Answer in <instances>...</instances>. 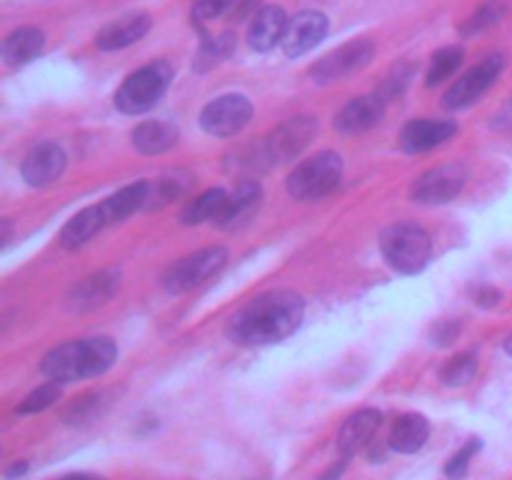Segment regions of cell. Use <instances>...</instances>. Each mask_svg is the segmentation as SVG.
<instances>
[{"label":"cell","instance_id":"7bdbcfd3","mask_svg":"<svg viewBox=\"0 0 512 480\" xmlns=\"http://www.w3.org/2000/svg\"><path fill=\"white\" fill-rule=\"evenodd\" d=\"M505 353H508L512 358V333L508 335V340H505Z\"/></svg>","mask_w":512,"mask_h":480},{"label":"cell","instance_id":"3957f363","mask_svg":"<svg viewBox=\"0 0 512 480\" xmlns=\"http://www.w3.org/2000/svg\"><path fill=\"white\" fill-rule=\"evenodd\" d=\"M170 80H173V68L165 60H153L135 70L133 75L125 78L115 93V108L125 115H140L153 110L168 93Z\"/></svg>","mask_w":512,"mask_h":480},{"label":"cell","instance_id":"d6a6232c","mask_svg":"<svg viewBox=\"0 0 512 480\" xmlns=\"http://www.w3.org/2000/svg\"><path fill=\"white\" fill-rule=\"evenodd\" d=\"M505 15V3H500V0H493V3H485L483 8L475 10L473 15H470L468 20L463 23V28H460V33L465 35V38H470V35H480L485 33V30L495 28V25L503 20Z\"/></svg>","mask_w":512,"mask_h":480},{"label":"cell","instance_id":"4dcf8cb0","mask_svg":"<svg viewBox=\"0 0 512 480\" xmlns=\"http://www.w3.org/2000/svg\"><path fill=\"white\" fill-rule=\"evenodd\" d=\"M233 45L235 38L230 33L218 35V38H208L200 45L198 53H195V70H208L213 68V65L223 63V60L233 53Z\"/></svg>","mask_w":512,"mask_h":480},{"label":"cell","instance_id":"7a4b0ae2","mask_svg":"<svg viewBox=\"0 0 512 480\" xmlns=\"http://www.w3.org/2000/svg\"><path fill=\"white\" fill-rule=\"evenodd\" d=\"M118 358V348L110 338L70 340L50 350L40 363V370L55 383H78L108 373Z\"/></svg>","mask_w":512,"mask_h":480},{"label":"cell","instance_id":"e0dca14e","mask_svg":"<svg viewBox=\"0 0 512 480\" xmlns=\"http://www.w3.org/2000/svg\"><path fill=\"white\" fill-rule=\"evenodd\" d=\"M288 15L280 5H265L255 13L248 30V45L258 53H268L275 45L283 43V35L288 30Z\"/></svg>","mask_w":512,"mask_h":480},{"label":"cell","instance_id":"6da1fadb","mask_svg":"<svg viewBox=\"0 0 512 480\" xmlns=\"http://www.w3.org/2000/svg\"><path fill=\"white\" fill-rule=\"evenodd\" d=\"M305 315V303L293 290H270L233 315L228 335L238 345H273L293 335Z\"/></svg>","mask_w":512,"mask_h":480},{"label":"cell","instance_id":"f35d334b","mask_svg":"<svg viewBox=\"0 0 512 480\" xmlns=\"http://www.w3.org/2000/svg\"><path fill=\"white\" fill-rule=\"evenodd\" d=\"M348 460L350 458H343L338 465H333V468H330L328 473H325L323 478H318V480H340V475H343L345 468H348Z\"/></svg>","mask_w":512,"mask_h":480},{"label":"cell","instance_id":"ab89813d","mask_svg":"<svg viewBox=\"0 0 512 480\" xmlns=\"http://www.w3.org/2000/svg\"><path fill=\"white\" fill-rule=\"evenodd\" d=\"M25 473H28V463H25V460H18V463L10 465V468L5 470V478L15 480V478H20V475H25Z\"/></svg>","mask_w":512,"mask_h":480},{"label":"cell","instance_id":"603a6c76","mask_svg":"<svg viewBox=\"0 0 512 480\" xmlns=\"http://www.w3.org/2000/svg\"><path fill=\"white\" fill-rule=\"evenodd\" d=\"M103 228H108L103 208H100V203L90 205V208L80 210L78 215H73V218L65 223V228L60 230V245L68 250H75L80 248V245L88 243L90 238H95Z\"/></svg>","mask_w":512,"mask_h":480},{"label":"cell","instance_id":"484cf974","mask_svg":"<svg viewBox=\"0 0 512 480\" xmlns=\"http://www.w3.org/2000/svg\"><path fill=\"white\" fill-rule=\"evenodd\" d=\"M228 195L223 188H210L205 190L198 198L188 200L185 208L180 210V223L183 225H200L205 220H218L220 213H223L225 203H228Z\"/></svg>","mask_w":512,"mask_h":480},{"label":"cell","instance_id":"d6986e66","mask_svg":"<svg viewBox=\"0 0 512 480\" xmlns=\"http://www.w3.org/2000/svg\"><path fill=\"white\" fill-rule=\"evenodd\" d=\"M150 15L148 13H128L123 18L113 20V23L105 25L98 33L95 43L100 50H120L128 48V45L138 43L140 38H145L150 30Z\"/></svg>","mask_w":512,"mask_h":480},{"label":"cell","instance_id":"5bb4252c","mask_svg":"<svg viewBox=\"0 0 512 480\" xmlns=\"http://www.w3.org/2000/svg\"><path fill=\"white\" fill-rule=\"evenodd\" d=\"M458 133V125L453 120H435V118H418L410 120L400 133V148L405 153H428L438 148L445 140H450Z\"/></svg>","mask_w":512,"mask_h":480},{"label":"cell","instance_id":"5b68a950","mask_svg":"<svg viewBox=\"0 0 512 480\" xmlns=\"http://www.w3.org/2000/svg\"><path fill=\"white\" fill-rule=\"evenodd\" d=\"M340 180H343V158L328 150L303 160L288 175V190L298 200H320L333 193Z\"/></svg>","mask_w":512,"mask_h":480},{"label":"cell","instance_id":"277c9868","mask_svg":"<svg viewBox=\"0 0 512 480\" xmlns=\"http://www.w3.org/2000/svg\"><path fill=\"white\" fill-rule=\"evenodd\" d=\"M380 250L393 270L403 275H415L428 265L433 243L430 235L415 223L390 225L380 235Z\"/></svg>","mask_w":512,"mask_h":480},{"label":"cell","instance_id":"cb8c5ba5","mask_svg":"<svg viewBox=\"0 0 512 480\" xmlns=\"http://www.w3.org/2000/svg\"><path fill=\"white\" fill-rule=\"evenodd\" d=\"M180 130L168 120H145L133 130V148L143 155H160L173 148Z\"/></svg>","mask_w":512,"mask_h":480},{"label":"cell","instance_id":"d4e9b609","mask_svg":"<svg viewBox=\"0 0 512 480\" xmlns=\"http://www.w3.org/2000/svg\"><path fill=\"white\" fill-rule=\"evenodd\" d=\"M148 190H150L148 180H138V183L125 185V188H120L118 193H113L110 198H105L103 203H100V208H103L108 225L120 223V220L130 218L135 210L145 208Z\"/></svg>","mask_w":512,"mask_h":480},{"label":"cell","instance_id":"f546056e","mask_svg":"<svg viewBox=\"0 0 512 480\" xmlns=\"http://www.w3.org/2000/svg\"><path fill=\"white\" fill-rule=\"evenodd\" d=\"M253 0H195V18L213 20V18H243L248 13Z\"/></svg>","mask_w":512,"mask_h":480},{"label":"cell","instance_id":"8d00e7d4","mask_svg":"<svg viewBox=\"0 0 512 480\" xmlns=\"http://www.w3.org/2000/svg\"><path fill=\"white\" fill-rule=\"evenodd\" d=\"M460 330H463V325H460V320H440V323L433 325V330H430V343L433 345H450L455 343V338L460 335Z\"/></svg>","mask_w":512,"mask_h":480},{"label":"cell","instance_id":"d590c367","mask_svg":"<svg viewBox=\"0 0 512 480\" xmlns=\"http://www.w3.org/2000/svg\"><path fill=\"white\" fill-rule=\"evenodd\" d=\"M410 80H413V65H405V63L395 65V68L388 73V78L383 80V85H380L378 95L385 100V103H388V100L398 98V95L405 93V88L410 85Z\"/></svg>","mask_w":512,"mask_h":480},{"label":"cell","instance_id":"836d02e7","mask_svg":"<svg viewBox=\"0 0 512 480\" xmlns=\"http://www.w3.org/2000/svg\"><path fill=\"white\" fill-rule=\"evenodd\" d=\"M60 383H55V380H48V383H43L40 388H35L33 393L25 395L23 400H20V405L15 408V413L18 415H33V413H40V410H48L50 405H55L60 400Z\"/></svg>","mask_w":512,"mask_h":480},{"label":"cell","instance_id":"44dd1931","mask_svg":"<svg viewBox=\"0 0 512 480\" xmlns=\"http://www.w3.org/2000/svg\"><path fill=\"white\" fill-rule=\"evenodd\" d=\"M430 438V423L425 415L420 413H405L395 420L393 430H390L388 445L395 453H418Z\"/></svg>","mask_w":512,"mask_h":480},{"label":"cell","instance_id":"1f68e13d","mask_svg":"<svg viewBox=\"0 0 512 480\" xmlns=\"http://www.w3.org/2000/svg\"><path fill=\"white\" fill-rule=\"evenodd\" d=\"M103 405L105 393H85L83 398H78L65 408L63 420L68 425H85L98 418V413H103Z\"/></svg>","mask_w":512,"mask_h":480},{"label":"cell","instance_id":"ffe728a7","mask_svg":"<svg viewBox=\"0 0 512 480\" xmlns=\"http://www.w3.org/2000/svg\"><path fill=\"white\" fill-rule=\"evenodd\" d=\"M260 200H263V188H260L255 180H243V183L228 195V203H225L223 213L215 220V225H218V228H238L240 223H245V220L258 210Z\"/></svg>","mask_w":512,"mask_h":480},{"label":"cell","instance_id":"4316f807","mask_svg":"<svg viewBox=\"0 0 512 480\" xmlns=\"http://www.w3.org/2000/svg\"><path fill=\"white\" fill-rule=\"evenodd\" d=\"M190 183H193V175L185 173V170H180V173L163 175V178H158V183H150L145 208L155 210V208H163V205L173 203V200H178L180 195L190 188Z\"/></svg>","mask_w":512,"mask_h":480},{"label":"cell","instance_id":"83f0119b","mask_svg":"<svg viewBox=\"0 0 512 480\" xmlns=\"http://www.w3.org/2000/svg\"><path fill=\"white\" fill-rule=\"evenodd\" d=\"M463 58L465 50L460 45H450V48H443L440 53H435L428 68V88H435V85L453 78L460 65H463Z\"/></svg>","mask_w":512,"mask_h":480},{"label":"cell","instance_id":"4fadbf2b","mask_svg":"<svg viewBox=\"0 0 512 480\" xmlns=\"http://www.w3.org/2000/svg\"><path fill=\"white\" fill-rule=\"evenodd\" d=\"M328 35V18L315 10H303L288 23V30L283 35V50L288 58H300L310 53L320 40Z\"/></svg>","mask_w":512,"mask_h":480},{"label":"cell","instance_id":"8fae6325","mask_svg":"<svg viewBox=\"0 0 512 480\" xmlns=\"http://www.w3.org/2000/svg\"><path fill=\"white\" fill-rule=\"evenodd\" d=\"M373 55L375 45L370 43V40H350L343 48L333 50V53H328L325 58H320L318 63L310 68V75H313L315 83H335V80H343L348 78V75L358 73L360 68H365V65L373 60Z\"/></svg>","mask_w":512,"mask_h":480},{"label":"cell","instance_id":"f1b7e54d","mask_svg":"<svg viewBox=\"0 0 512 480\" xmlns=\"http://www.w3.org/2000/svg\"><path fill=\"white\" fill-rule=\"evenodd\" d=\"M478 373V355L470 350V353H460L450 360L448 365L440 373V380H443L448 388H460V385H468L470 380Z\"/></svg>","mask_w":512,"mask_h":480},{"label":"cell","instance_id":"9a60e30c","mask_svg":"<svg viewBox=\"0 0 512 480\" xmlns=\"http://www.w3.org/2000/svg\"><path fill=\"white\" fill-rule=\"evenodd\" d=\"M385 115V100L380 95H360L345 103L335 115V128L345 135H358L375 128Z\"/></svg>","mask_w":512,"mask_h":480},{"label":"cell","instance_id":"52a82bcc","mask_svg":"<svg viewBox=\"0 0 512 480\" xmlns=\"http://www.w3.org/2000/svg\"><path fill=\"white\" fill-rule=\"evenodd\" d=\"M505 70V55L493 53L485 60H480L475 68H470L468 73L460 75L453 85L448 88V93L443 95V105L448 110H463L470 108L473 103H478L485 93L495 85V80L500 78V73Z\"/></svg>","mask_w":512,"mask_h":480},{"label":"cell","instance_id":"b9f144b4","mask_svg":"<svg viewBox=\"0 0 512 480\" xmlns=\"http://www.w3.org/2000/svg\"><path fill=\"white\" fill-rule=\"evenodd\" d=\"M8 240H10V220L5 218L3 220V245H8Z\"/></svg>","mask_w":512,"mask_h":480},{"label":"cell","instance_id":"60d3db41","mask_svg":"<svg viewBox=\"0 0 512 480\" xmlns=\"http://www.w3.org/2000/svg\"><path fill=\"white\" fill-rule=\"evenodd\" d=\"M58 480H105V478H100V475H93V473H68Z\"/></svg>","mask_w":512,"mask_h":480},{"label":"cell","instance_id":"7402d4cb","mask_svg":"<svg viewBox=\"0 0 512 480\" xmlns=\"http://www.w3.org/2000/svg\"><path fill=\"white\" fill-rule=\"evenodd\" d=\"M45 35L40 28H18L3 40V48H0V55H3V63L8 68H20V65L30 63V60L38 58L43 53Z\"/></svg>","mask_w":512,"mask_h":480},{"label":"cell","instance_id":"9c48e42d","mask_svg":"<svg viewBox=\"0 0 512 480\" xmlns=\"http://www.w3.org/2000/svg\"><path fill=\"white\" fill-rule=\"evenodd\" d=\"M253 118V103L245 95H220L210 100L200 113V125L205 133L215 138H228V135L240 133Z\"/></svg>","mask_w":512,"mask_h":480},{"label":"cell","instance_id":"74e56055","mask_svg":"<svg viewBox=\"0 0 512 480\" xmlns=\"http://www.w3.org/2000/svg\"><path fill=\"white\" fill-rule=\"evenodd\" d=\"M470 295H473L475 305H480V308H495V305L503 300V293H500L498 288H493V285H480V288H473L470 290Z\"/></svg>","mask_w":512,"mask_h":480},{"label":"cell","instance_id":"7c38bea8","mask_svg":"<svg viewBox=\"0 0 512 480\" xmlns=\"http://www.w3.org/2000/svg\"><path fill=\"white\" fill-rule=\"evenodd\" d=\"M65 165H68V158H65V150L58 143H40L28 150L23 165H20V173H23V180L28 185L45 188V185L55 183L63 175Z\"/></svg>","mask_w":512,"mask_h":480},{"label":"cell","instance_id":"ac0fdd59","mask_svg":"<svg viewBox=\"0 0 512 480\" xmlns=\"http://www.w3.org/2000/svg\"><path fill=\"white\" fill-rule=\"evenodd\" d=\"M380 425H383V413L375 408H365L350 415L338 433V448L343 458H353L360 448H365L375 438Z\"/></svg>","mask_w":512,"mask_h":480},{"label":"cell","instance_id":"8992f818","mask_svg":"<svg viewBox=\"0 0 512 480\" xmlns=\"http://www.w3.org/2000/svg\"><path fill=\"white\" fill-rule=\"evenodd\" d=\"M225 263H228V250L220 248V245L203 248L198 250V253L188 255V258L178 260V263L165 273L163 283L165 288H168V293H188V290L198 288L205 280L213 278L215 273H220V270L225 268Z\"/></svg>","mask_w":512,"mask_h":480},{"label":"cell","instance_id":"30bf717a","mask_svg":"<svg viewBox=\"0 0 512 480\" xmlns=\"http://www.w3.org/2000/svg\"><path fill=\"white\" fill-rule=\"evenodd\" d=\"M315 133H318L315 118H310V115L290 118L288 123L278 125V128L265 138V158H268L270 163H290V160L298 158V155L313 143Z\"/></svg>","mask_w":512,"mask_h":480},{"label":"cell","instance_id":"ba28073f","mask_svg":"<svg viewBox=\"0 0 512 480\" xmlns=\"http://www.w3.org/2000/svg\"><path fill=\"white\" fill-rule=\"evenodd\" d=\"M468 183V168L460 163H445L420 175L410 188V198L420 205H443L463 193Z\"/></svg>","mask_w":512,"mask_h":480},{"label":"cell","instance_id":"2e32d148","mask_svg":"<svg viewBox=\"0 0 512 480\" xmlns=\"http://www.w3.org/2000/svg\"><path fill=\"white\" fill-rule=\"evenodd\" d=\"M118 273L115 270H100V273L90 275V278L80 280L68 295V308L75 313H85V310L100 308L103 303H108L115 295L118 288Z\"/></svg>","mask_w":512,"mask_h":480},{"label":"cell","instance_id":"e575fe53","mask_svg":"<svg viewBox=\"0 0 512 480\" xmlns=\"http://www.w3.org/2000/svg\"><path fill=\"white\" fill-rule=\"evenodd\" d=\"M480 450H483V440L470 438L468 443H465L463 448H460L458 453L448 460V465H445V475H448L450 480H463L465 473H468V468H470V460H473Z\"/></svg>","mask_w":512,"mask_h":480}]
</instances>
